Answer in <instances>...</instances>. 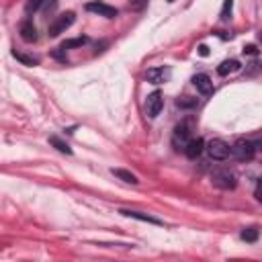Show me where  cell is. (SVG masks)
I'll return each instance as SVG.
<instances>
[{
    "label": "cell",
    "instance_id": "obj_1",
    "mask_svg": "<svg viewBox=\"0 0 262 262\" xmlns=\"http://www.w3.org/2000/svg\"><path fill=\"white\" fill-rule=\"evenodd\" d=\"M211 182H213L217 188L232 190V188H236L238 178H236V174L229 170V168H217V170H213V174H211Z\"/></svg>",
    "mask_w": 262,
    "mask_h": 262
},
{
    "label": "cell",
    "instance_id": "obj_2",
    "mask_svg": "<svg viewBox=\"0 0 262 262\" xmlns=\"http://www.w3.org/2000/svg\"><path fill=\"white\" fill-rule=\"evenodd\" d=\"M205 150H207L209 158H211V160H217V162L227 160L229 156H232V146H229L227 142H223V140H211V142L205 146Z\"/></svg>",
    "mask_w": 262,
    "mask_h": 262
},
{
    "label": "cell",
    "instance_id": "obj_3",
    "mask_svg": "<svg viewBox=\"0 0 262 262\" xmlns=\"http://www.w3.org/2000/svg\"><path fill=\"white\" fill-rule=\"evenodd\" d=\"M256 152H258L256 150V142H250V140H240V142H236L232 146V156L236 160H242V162L252 160Z\"/></svg>",
    "mask_w": 262,
    "mask_h": 262
},
{
    "label": "cell",
    "instance_id": "obj_4",
    "mask_svg": "<svg viewBox=\"0 0 262 262\" xmlns=\"http://www.w3.org/2000/svg\"><path fill=\"white\" fill-rule=\"evenodd\" d=\"M74 13L70 11V13H63V15H59L51 25H49V29H47V33H49V37H57V35H61L63 31H68L72 25H74Z\"/></svg>",
    "mask_w": 262,
    "mask_h": 262
},
{
    "label": "cell",
    "instance_id": "obj_5",
    "mask_svg": "<svg viewBox=\"0 0 262 262\" xmlns=\"http://www.w3.org/2000/svg\"><path fill=\"white\" fill-rule=\"evenodd\" d=\"M162 107H164V96H162L160 90H154L152 94H148V98H146V113H148L150 119H156L160 115Z\"/></svg>",
    "mask_w": 262,
    "mask_h": 262
},
{
    "label": "cell",
    "instance_id": "obj_6",
    "mask_svg": "<svg viewBox=\"0 0 262 262\" xmlns=\"http://www.w3.org/2000/svg\"><path fill=\"white\" fill-rule=\"evenodd\" d=\"M188 142H190V131H188V127H186L184 123L176 125V127H174V134H172V146H174L176 150H184Z\"/></svg>",
    "mask_w": 262,
    "mask_h": 262
},
{
    "label": "cell",
    "instance_id": "obj_7",
    "mask_svg": "<svg viewBox=\"0 0 262 262\" xmlns=\"http://www.w3.org/2000/svg\"><path fill=\"white\" fill-rule=\"evenodd\" d=\"M86 11L88 13H94V15H101V17H107V19H115L117 17V9L115 7H109L105 3H88L86 5Z\"/></svg>",
    "mask_w": 262,
    "mask_h": 262
},
{
    "label": "cell",
    "instance_id": "obj_8",
    "mask_svg": "<svg viewBox=\"0 0 262 262\" xmlns=\"http://www.w3.org/2000/svg\"><path fill=\"white\" fill-rule=\"evenodd\" d=\"M170 78V70L168 68H150L146 72V80L150 84H164Z\"/></svg>",
    "mask_w": 262,
    "mask_h": 262
},
{
    "label": "cell",
    "instance_id": "obj_9",
    "mask_svg": "<svg viewBox=\"0 0 262 262\" xmlns=\"http://www.w3.org/2000/svg\"><path fill=\"white\" fill-rule=\"evenodd\" d=\"M192 84H194V88L199 90L201 94H211L213 92V82H211V78L207 76V74H196V76H192Z\"/></svg>",
    "mask_w": 262,
    "mask_h": 262
},
{
    "label": "cell",
    "instance_id": "obj_10",
    "mask_svg": "<svg viewBox=\"0 0 262 262\" xmlns=\"http://www.w3.org/2000/svg\"><path fill=\"white\" fill-rule=\"evenodd\" d=\"M203 150H205V142H203L201 138H196V140H190V142L186 144L184 154H186L190 160H196V158L203 154Z\"/></svg>",
    "mask_w": 262,
    "mask_h": 262
},
{
    "label": "cell",
    "instance_id": "obj_11",
    "mask_svg": "<svg viewBox=\"0 0 262 262\" xmlns=\"http://www.w3.org/2000/svg\"><path fill=\"white\" fill-rule=\"evenodd\" d=\"M19 33H21V39H23V41H27V43L37 41V29H35V25H33L31 21H25V23L21 25Z\"/></svg>",
    "mask_w": 262,
    "mask_h": 262
},
{
    "label": "cell",
    "instance_id": "obj_12",
    "mask_svg": "<svg viewBox=\"0 0 262 262\" xmlns=\"http://www.w3.org/2000/svg\"><path fill=\"white\" fill-rule=\"evenodd\" d=\"M119 213H121V215H125V217H131V219H140V221L152 223V225H162V221H160V219H156V217H152V215H146V213H140V211H129V209H121Z\"/></svg>",
    "mask_w": 262,
    "mask_h": 262
},
{
    "label": "cell",
    "instance_id": "obj_13",
    "mask_svg": "<svg viewBox=\"0 0 262 262\" xmlns=\"http://www.w3.org/2000/svg\"><path fill=\"white\" fill-rule=\"evenodd\" d=\"M240 70V61L238 59H225L217 66V74L219 76H227V74H232V72H238Z\"/></svg>",
    "mask_w": 262,
    "mask_h": 262
},
{
    "label": "cell",
    "instance_id": "obj_14",
    "mask_svg": "<svg viewBox=\"0 0 262 262\" xmlns=\"http://www.w3.org/2000/svg\"><path fill=\"white\" fill-rule=\"evenodd\" d=\"M111 174H113V176H117V178H121L123 182H131V184H138V182H140L136 174H131L129 170H123V168H113V170H111Z\"/></svg>",
    "mask_w": 262,
    "mask_h": 262
},
{
    "label": "cell",
    "instance_id": "obj_15",
    "mask_svg": "<svg viewBox=\"0 0 262 262\" xmlns=\"http://www.w3.org/2000/svg\"><path fill=\"white\" fill-rule=\"evenodd\" d=\"M49 144H51V146H53L57 152H61V154H68V156L72 154V148H70L68 144H66L63 140H59L57 136H51V138H49Z\"/></svg>",
    "mask_w": 262,
    "mask_h": 262
},
{
    "label": "cell",
    "instance_id": "obj_16",
    "mask_svg": "<svg viewBox=\"0 0 262 262\" xmlns=\"http://www.w3.org/2000/svg\"><path fill=\"white\" fill-rule=\"evenodd\" d=\"M86 41H88L86 37H76V39H68V41H63V43H61V47H59V49H63V51H66V49H72V47H82V45H84Z\"/></svg>",
    "mask_w": 262,
    "mask_h": 262
},
{
    "label": "cell",
    "instance_id": "obj_17",
    "mask_svg": "<svg viewBox=\"0 0 262 262\" xmlns=\"http://www.w3.org/2000/svg\"><path fill=\"white\" fill-rule=\"evenodd\" d=\"M242 240L248 242V244H254V242L258 240V229H256V227H248V229H244V232H242Z\"/></svg>",
    "mask_w": 262,
    "mask_h": 262
},
{
    "label": "cell",
    "instance_id": "obj_18",
    "mask_svg": "<svg viewBox=\"0 0 262 262\" xmlns=\"http://www.w3.org/2000/svg\"><path fill=\"white\" fill-rule=\"evenodd\" d=\"M232 9H234V0H225L223 7H221V13H219L221 21H229V17H232Z\"/></svg>",
    "mask_w": 262,
    "mask_h": 262
},
{
    "label": "cell",
    "instance_id": "obj_19",
    "mask_svg": "<svg viewBox=\"0 0 262 262\" xmlns=\"http://www.w3.org/2000/svg\"><path fill=\"white\" fill-rule=\"evenodd\" d=\"M45 3V0H27V5H25V13L31 15V13H37L41 9V5Z\"/></svg>",
    "mask_w": 262,
    "mask_h": 262
},
{
    "label": "cell",
    "instance_id": "obj_20",
    "mask_svg": "<svg viewBox=\"0 0 262 262\" xmlns=\"http://www.w3.org/2000/svg\"><path fill=\"white\" fill-rule=\"evenodd\" d=\"M176 105H178L180 109H192V107H196V98L184 96V98H178V101H176Z\"/></svg>",
    "mask_w": 262,
    "mask_h": 262
},
{
    "label": "cell",
    "instance_id": "obj_21",
    "mask_svg": "<svg viewBox=\"0 0 262 262\" xmlns=\"http://www.w3.org/2000/svg\"><path fill=\"white\" fill-rule=\"evenodd\" d=\"M148 7V0H129V9L134 13H142Z\"/></svg>",
    "mask_w": 262,
    "mask_h": 262
},
{
    "label": "cell",
    "instance_id": "obj_22",
    "mask_svg": "<svg viewBox=\"0 0 262 262\" xmlns=\"http://www.w3.org/2000/svg\"><path fill=\"white\" fill-rule=\"evenodd\" d=\"M15 57H17L19 61H23L25 66H37V59H35V57H29V55H23V53H17V51H15Z\"/></svg>",
    "mask_w": 262,
    "mask_h": 262
},
{
    "label": "cell",
    "instance_id": "obj_23",
    "mask_svg": "<svg viewBox=\"0 0 262 262\" xmlns=\"http://www.w3.org/2000/svg\"><path fill=\"white\" fill-rule=\"evenodd\" d=\"M254 196H256V201H258V203H262V178H260V180H258V184H256Z\"/></svg>",
    "mask_w": 262,
    "mask_h": 262
},
{
    "label": "cell",
    "instance_id": "obj_24",
    "mask_svg": "<svg viewBox=\"0 0 262 262\" xmlns=\"http://www.w3.org/2000/svg\"><path fill=\"white\" fill-rule=\"evenodd\" d=\"M199 53L201 55H209V47L207 45H199Z\"/></svg>",
    "mask_w": 262,
    "mask_h": 262
},
{
    "label": "cell",
    "instance_id": "obj_25",
    "mask_svg": "<svg viewBox=\"0 0 262 262\" xmlns=\"http://www.w3.org/2000/svg\"><path fill=\"white\" fill-rule=\"evenodd\" d=\"M244 53H256V47H254V45H246V47H244Z\"/></svg>",
    "mask_w": 262,
    "mask_h": 262
},
{
    "label": "cell",
    "instance_id": "obj_26",
    "mask_svg": "<svg viewBox=\"0 0 262 262\" xmlns=\"http://www.w3.org/2000/svg\"><path fill=\"white\" fill-rule=\"evenodd\" d=\"M53 55H55V57H57V59H66V57H63V53H61V51H53Z\"/></svg>",
    "mask_w": 262,
    "mask_h": 262
},
{
    "label": "cell",
    "instance_id": "obj_27",
    "mask_svg": "<svg viewBox=\"0 0 262 262\" xmlns=\"http://www.w3.org/2000/svg\"><path fill=\"white\" fill-rule=\"evenodd\" d=\"M168 3H174V0H168Z\"/></svg>",
    "mask_w": 262,
    "mask_h": 262
}]
</instances>
